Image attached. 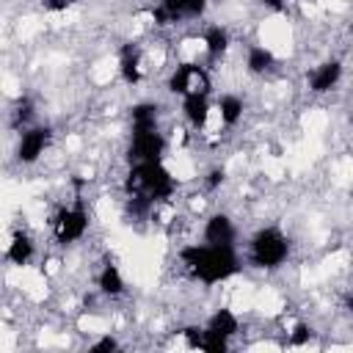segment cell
<instances>
[{
    "mask_svg": "<svg viewBox=\"0 0 353 353\" xmlns=\"http://www.w3.org/2000/svg\"><path fill=\"white\" fill-rule=\"evenodd\" d=\"M179 259L182 265L207 287L221 284L226 279H232L240 270V259L234 245H210V243H190L179 248Z\"/></svg>",
    "mask_w": 353,
    "mask_h": 353,
    "instance_id": "obj_1",
    "label": "cell"
},
{
    "mask_svg": "<svg viewBox=\"0 0 353 353\" xmlns=\"http://www.w3.org/2000/svg\"><path fill=\"white\" fill-rule=\"evenodd\" d=\"M124 188L130 196L143 193L152 201H165L174 196L176 182H174V174L163 165V160H143V163H132Z\"/></svg>",
    "mask_w": 353,
    "mask_h": 353,
    "instance_id": "obj_2",
    "label": "cell"
},
{
    "mask_svg": "<svg viewBox=\"0 0 353 353\" xmlns=\"http://www.w3.org/2000/svg\"><path fill=\"white\" fill-rule=\"evenodd\" d=\"M290 256V240L276 226H262L248 243V259L256 268H279Z\"/></svg>",
    "mask_w": 353,
    "mask_h": 353,
    "instance_id": "obj_3",
    "label": "cell"
},
{
    "mask_svg": "<svg viewBox=\"0 0 353 353\" xmlns=\"http://www.w3.org/2000/svg\"><path fill=\"white\" fill-rule=\"evenodd\" d=\"M85 232H88V212H85L83 201H74L72 207L58 210V215L52 218V234L61 245L77 243Z\"/></svg>",
    "mask_w": 353,
    "mask_h": 353,
    "instance_id": "obj_4",
    "label": "cell"
},
{
    "mask_svg": "<svg viewBox=\"0 0 353 353\" xmlns=\"http://www.w3.org/2000/svg\"><path fill=\"white\" fill-rule=\"evenodd\" d=\"M207 11V0H160L152 11V19L157 25H174L182 19H196Z\"/></svg>",
    "mask_w": 353,
    "mask_h": 353,
    "instance_id": "obj_5",
    "label": "cell"
},
{
    "mask_svg": "<svg viewBox=\"0 0 353 353\" xmlns=\"http://www.w3.org/2000/svg\"><path fill=\"white\" fill-rule=\"evenodd\" d=\"M168 91L179 94V97H188L196 91H210L207 72L199 63H179L168 77Z\"/></svg>",
    "mask_w": 353,
    "mask_h": 353,
    "instance_id": "obj_6",
    "label": "cell"
},
{
    "mask_svg": "<svg viewBox=\"0 0 353 353\" xmlns=\"http://www.w3.org/2000/svg\"><path fill=\"white\" fill-rule=\"evenodd\" d=\"M163 154H165V138H163L160 130L132 132V141H130V157H132V163L163 160Z\"/></svg>",
    "mask_w": 353,
    "mask_h": 353,
    "instance_id": "obj_7",
    "label": "cell"
},
{
    "mask_svg": "<svg viewBox=\"0 0 353 353\" xmlns=\"http://www.w3.org/2000/svg\"><path fill=\"white\" fill-rule=\"evenodd\" d=\"M47 146H50V130H47V127H28V130L19 135L17 157H19V163L30 165V163H36V160L44 154Z\"/></svg>",
    "mask_w": 353,
    "mask_h": 353,
    "instance_id": "obj_8",
    "label": "cell"
},
{
    "mask_svg": "<svg viewBox=\"0 0 353 353\" xmlns=\"http://www.w3.org/2000/svg\"><path fill=\"white\" fill-rule=\"evenodd\" d=\"M234 237H237V229H234L229 215L212 212L207 218V223H204V243H210V245H234Z\"/></svg>",
    "mask_w": 353,
    "mask_h": 353,
    "instance_id": "obj_9",
    "label": "cell"
},
{
    "mask_svg": "<svg viewBox=\"0 0 353 353\" xmlns=\"http://www.w3.org/2000/svg\"><path fill=\"white\" fill-rule=\"evenodd\" d=\"M339 80H342V63H339V61H323V63L314 66L312 74H309V91L325 94V91L336 88Z\"/></svg>",
    "mask_w": 353,
    "mask_h": 353,
    "instance_id": "obj_10",
    "label": "cell"
},
{
    "mask_svg": "<svg viewBox=\"0 0 353 353\" xmlns=\"http://www.w3.org/2000/svg\"><path fill=\"white\" fill-rule=\"evenodd\" d=\"M182 113L188 119V124L193 130H201L210 119V97L207 91H196V94H188L182 97Z\"/></svg>",
    "mask_w": 353,
    "mask_h": 353,
    "instance_id": "obj_11",
    "label": "cell"
},
{
    "mask_svg": "<svg viewBox=\"0 0 353 353\" xmlns=\"http://www.w3.org/2000/svg\"><path fill=\"white\" fill-rule=\"evenodd\" d=\"M33 251H36V243L30 240V234L28 232H17L14 237H11V243L6 245V259L11 262V265H28L30 262V256H33Z\"/></svg>",
    "mask_w": 353,
    "mask_h": 353,
    "instance_id": "obj_12",
    "label": "cell"
},
{
    "mask_svg": "<svg viewBox=\"0 0 353 353\" xmlns=\"http://www.w3.org/2000/svg\"><path fill=\"white\" fill-rule=\"evenodd\" d=\"M119 72H121V80H124L127 85H138V83H141V52H138L132 44L121 47Z\"/></svg>",
    "mask_w": 353,
    "mask_h": 353,
    "instance_id": "obj_13",
    "label": "cell"
},
{
    "mask_svg": "<svg viewBox=\"0 0 353 353\" xmlns=\"http://www.w3.org/2000/svg\"><path fill=\"white\" fill-rule=\"evenodd\" d=\"M201 44H204V52L210 58H221L229 50V30L223 25H210L201 36Z\"/></svg>",
    "mask_w": 353,
    "mask_h": 353,
    "instance_id": "obj_14",
    "label": "cell"
},
{
    "mask_svg": "<svg viewBox=\"0 0 353 353\" xmlns=\"http://www.w3.org/2000/svg\"><path fill=\"white\" fill-rule=\"evenodd\" d=\"M207 328L221 334V336H226V339H232L240 331V320H237V314L232 309H215L210 314V320H207Z\"/></svg>",
    "mask_w": 353,
    "mask_h": 353,
    "instance_id": "obj_15",
    "label": "cell"
},
{
    "mask_svg": "<svg viewBox=\"0 0 353 353\" xmlns=\"http://www.w3.org/2000/svg\"><path fill=\"white\" fill-rule=\"evenodd\" d=\"M130 121H132V132L157 130V105L154 102H138V105H132Z\"/></svg>",
    "mask_w": 353,
    "mask_h": 353,
    "instance_id": "obj_16",
    "label": "cell"
},
{
    "mask_svg": "<svg viewBox=\"0 0 353 353\" xmlns=\"http://www.w3.org/2000/svg\"><path fill=\"white\" fill-rule=\"evenodd\" d=\"M97 284H99V292H102V295H110V298H116V295H121V292L127 290L121 270H119L116 265H110V262H108V265L99 270Z\"/></svg>",
    "mask_w": 353,
    "mask_h": 353,
    "instance_id": "obj_17",
    "label": "cell"
},
{
    "mask_svg": "<svg viewBox=\"0 0 353 353\" xmlns=\"http://www.w3.org/2000/svg\"><path fill=\"white\" fill-rule=\"evenodd\" d=\"M273 61H276L273 52L268 47H262V44H251L248 52H245V69L251 74H265L273 66Z\"/></svg>",
    "mask_w": 353,
    "mask_h": 353,
    "instance_id": "obj_18",
    "label": "cell"
},
{
    "mask_svg": "<svg viewBox=\"0 0 353 353\" xmlns=\"http://www.w3.org/2000/svg\"><path fill=\"white\" fill-rule=\"evenodd\" d=\"M243 110H245V105H243V99L237 94H223L218 99V113H221V121L226 127H234L243 119Z\"/></svg>",
    "mask_w": 353,
    "mask_h": 353,
    "instance_id": "obj_19",
    "label": "cell"
},
{
    "mask_svg": "<svg viewBox=\"0 0 353 353\" xmlns=\"http://www.w3.org/2000/svg\"><path fill=\"white\" fill-rule=\"evenodd\" d=\"M201 350H207V353H226L229 350V339L221 336V334H215V331H210V328H204V334H201Z\"/></svg>",
    "mask_w": 353,
    "mask_h": 353,
    "instance_id": "obj_20",
    "label": "cell"
},
{
    "mask_svg": "<svg viewBox=\"0 0 353 353\" xmlns=\"http://www.w3.org/2000/svg\"><path fill=\"white\" fill-rule=\"evenodd\" d=\"M312 339V328L306 325V323H301V325H295V331L290 334V339H287V345H292V347H298V345H306Z\"/></svg>",
    "mask_w": 353,
    "mask_h": 353,
    "instance_id": "obj_21",
    "label": "cell"
},
{
    "mask_svg": "<svg viewBox=\"0 0 353 353\" xmlns=\"http://www.w3.org/2000/svg\"><path fill=\"white\" fill-rule=\"evenodd\" d=\"M110 350H119V339L110 336V334L99 336V339L91 345V353H110Z\"/></svg>",
    "mask_w": 353,
    "mask_h": 353,
    "instance_id": "obj_22",
    "label": "cell"
},
{
    "mask_svg": "<svg viewBox=\"0 0 353 353\" xmlns=\"http://www.w3.org/2000/svg\"><path fill=\"white\" fill-rule=\"evenodd\" d=\"M182 334H185V339H188V347H201V334H204V328L190 325V328H185Z\"/></svg>",
    "mask_w": 353,
    "mask_h": 353,
    "instance_id": "obj_23",
    "label": "cell"
},
{
    "mask_svg": "<svg viewBox=\"0 0 353 353\" xmlns=\"http://www.w3.org/2000/svg\"><path fill=\"white\" fill-rule=\"evenodd\" d=\"M204 185H207V190H218V188L223 185V171H221V168H212V171L207 174V179H204Z\"/></svg>",
    "mask_w": 353,
    "mask_h": 353,
    "instance_id": "obj_24",
    "label": "cell"
},
{
    "mask_svg": "<svg viewBox=\"0 0 353 353\" xmlns=\"http://www.w3.org/2000/svg\"><path fill=\"white\" fill-rule=\"evenodd\" d=\"M69 6H72V0H44L47 11H66Z\"/></svg>",
    "mask_w": 353,
    "mask_h": 353,
    "instance_id": "obj_25",
    "label": "cell"
},
{
    "mask_svg": "<svg viewBox=\"0 0 353 353\" xmlns=\"http://www.w3.org/2000/svg\"><path fill=\"white\" fill-rule=\"evenodd\" d=\"M268 8H273V11H281L284 6H287V0H262Z\"/></svg>",
    "mask_w": 353,
    "mask_h": 353,
    "instance_id": "obj_26",
    "label": "cell"
},
{
    "mask_svg": "<svg viewBox=\"0 0 353 353\" xmlns=\"http://www.w3.org/2000/svg\"><path fill=\"white\" fill-rule=\"evenodd\" d=\"M347 306H350V312H353V295H350V298H347Z\"/></svg>",
    "mask_w": 353,
    "mask_h": 353,
    "instance_id": "obj_27",
    "label": "cell"
}]
</instances>
